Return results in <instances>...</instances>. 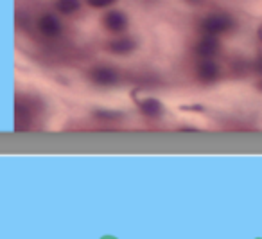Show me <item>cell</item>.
I'll return each instance as SVG.
<instances>
[{
	"mask_svg": "<svg viewBox=\"0 0 262 239\" xmlns=\"http://www.w3.org/2000/svg\"><path fill=\"white\" fill-rule=\"evenodd\" d=\"M94 115L101 121H120L122 119V113L120 112H115V110H104V108L95 110Z\"/></svg>",
	"mask_w": 262,
	"mask_h": 239,
	"instance_id": "30bf717a",
	"label": "cell"
},
{
	"mask_svg": "<svg viewBox=\"0 0 262 239\" xmlns=\"http://www.w3.org/2000/svg\"><path fill=\"white\" fill-rule=\"evenodd\" d=\"M257 36H258V40H260V44H262V24H260V27H258V31H257Z\"/></svg>",
	"mask_w": 262,
	"mask_h": 239,
	"instance_id": "4fadbf2b",
	"label": "cell"
},
{
	"mask_svg": "<svg viewBox=\"0 0 262 239\" xmlns=\"http://www.w3.org/2000/svg\"><path fill=\"white\" fill-rule=\"evenodd\" d=\"M117 0H86V4L90 8H95V9H102V8H108V6H113Z\"/></svg>",
	"mask_w": 262,
	"mask_h": 239,
	"instance_id": "8fae6325",
	"label": "cell"
},
{
	"mask_svg": "<svg viewBox=\"0 0 262 239\" xmlns=\"http://www.w3.org/2000/svg\"><path fill=\"white\" fill-rule=\"evenodd\" d=\"M185 2H189V4H200V2H203V0H185Z\"/></svg>",
	"mask_w": 262,
	"mask_h": 239,
	"instance_id": "5bb4252c",
	"label": "cell"
},
{
	"mask_svg": "<svg viewBox=\"0 0 262 239\" xmlns=\"http://www.w3.org/2000/svg\"><path fill=\"white\" fill-rule=\"evenodd\" d=\"M90 79L99 87H112L119 81V72L112 67H95L90 70Z\"/></svg>",
	"mask_w": 262,
	"mask_h": 239,
	"instance_id": "3957f363",
	"label": "cell"
},
{
	"mask_svg": "<svg viewBox=\"0 0 262 239\" xmlns=\"http://www.w3.org/2000/svg\"><path fill=\"white\" fill-rule=\"evenodd\" d=\"M260 87H262V85H260Z\"/></svg>",
	"mask_w": 262,
	"mask_h": 239,
	"instance_id": "9a60e30c",
	"label": "cell"
},
{
	"mask_svg": "<svg viewBox=\"0 0 262 239\" xmlns=\"http://www.w3.org/2000/svg\"><path fill=\"white\" fill-rule=\"evenodd\" d=\"M219 49H221V44H219L217 36H214V34H205L196 44V52L201 58H212V56L217 54Z\"/></svg>",
	"mask_w": 262,
	"mask_h": 239,
	"instance_id": "277c9868",
	"label": "cell"
},
{
	"mask_svg": "<svg viewBox=\"0 0 262 239\" xmlns=\"http://www.w3.org/2000/svg\"><path fill=\"white\" fill-rule=\"evenodd\" d=\"M102 26L110 33H122L127 27V16L122 11H108L102 18Z\"/></svg>",
	"mask_w": 262,
	"mask_h": 239,
	"instance_id": "5b68a950",
	"label": "cell"
},
{
	"mask_svg": "<svg viewBox=\"0 0 262 239\" xmlns=\"http://www.w3.org/2000/svg\"><path fill=\"white\" fill-rule=\"evenodd\" d=\"M139 110L144 115L151 117V119H157V117L164 115V105H162V101H158L155 97H147L139 101Z\"/></svg>",
	"mask_w": 262,
	"mask_h": 239,
	"instance_id": "52a82bcc",
	"label": "cell"
},
{
	"mask_svg": "<svg viewBox=\"0 0 262 239\" xmlns=\"http://www.w3.org/2000/svg\"><path fill=\"white\" fill-rule=\"evenodd\" d=\"M38 29L41 34L49 38H54L61 33V22L58 20V16L51 15V13H45L40 20H38Z\"/></svg>",
	"mask_w": 262,
	"mask_h": 239,
	"instance_id": "8992f818",
	"label": "cell"
},
{
	"mask_svg": "<svg viewBox=\"0 0 262 239\" xmlns=\"http://www.w3.org/2000/svg\"><path fill=\"white\" fill-rule=\"evenodd\" d=\"M81 0H56V9L61 15H72V13L79 11Z\"/></svg>",
	"mask_w": 262,
	"mask_h": 239,
	"instance_id": "9c48e42d",
	"label": "cell"
},
{
	"mask_svg": "<svg viewBox=\"0 0 262 239\" xmlns=\"http://www.w3.org/2000/svg\"><path fill=\"white\" fill-rule=\"evenodd\" d=\"M196 72H198V79L205 85L215 83V81L219 79V76H221V69H219V65L215 62H212L210 58H205L203 62L198 65Z\"/></svg>",
	"mask_w": 262,
	"mask_h": 239,
	"instance_id": "7a4b0ae2",
	"label": "cell"
},
{
	"mask_svg": "<svg viewBox=\"0 0 262 239\" xmlns=\"http://www.w3.org/2000/svg\"><path fill=\"white\" fill-rule=\"evenodd\" d=\"M233 27V18L225 13H215V15H208L207 18L201 20V31L205 34H214L219 36L223 33H228Z\"/></svg>",
	"mask_w": 262,
	"mask_h": 239,
	"instance_id": "6da1fadb",
	"label": "cell"
},
{
	"mask_svg": "<svg viewBox=\"0 0 262 239\" xmlns=\"http://www.w3.org/2000/svg\"><path fill=\"white\" fill-rule=\"evenodd\" d=\"M253 69H255V72L260 74V76H262V56H258V58H257V62H255Z\"/></svg>",
	"mask_w": 262,
	"mask_h": 239,
	"instance_id": "7c38bea8",
	"label": "cell"
},
{
	"mask_svg": "<svg viewBox=\"0 0 262 239\" xmlns=\"http://www.w3.org/2000/svg\"><path fill=\"white\" fill-rule=\"evenodd\" d=\"M108 49H110V52H113V54L126 56L137 49V42L133 40V38H117V40L110 42Z\"/></svg>",
	"mask_w": 262,
	"mask_h": 239,
	"instance_id": "ba28073f",
	"label": "cell"
}]
</instances>
